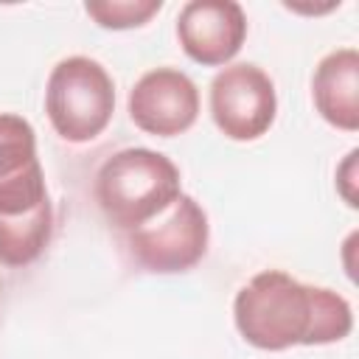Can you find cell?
<instances>
[{"label":"cell","instance_id":"obj_6","mask_svg":"<svg viewBox=\"0 0 359 359\" xmlns=\"http://www.w3.org/2000/svg\"><path fill=\"white\" fill-rule=\"evenodd\" d=\"M199 115V90L188 73L177 67H154L129 90V118L154 137L188 132Z\"/></svg>","mask_w":359,"mask_h":359},{"label":"cell","instance_id":"obj_10","mask_svg":"<svg viewBox=\"0 0 359 359\" xmlns=\"http://www.w3.org/2000/svg\"><path fill=\"white\" fill-rule=\"evenodd\" d=\"M34 126L14 112H0V185L36 165Z\"/></svg>","mask_w":359,"mask_h":359},{"label":"cell","instance_id":"obj_2","mask_svg":"<svg viewBox=\"0 0 359 359\" xmlns=\"http://www.w3.org/2000/svg\"><path fill=\"white\" fill-rule=\"evenodd\" d=\"M180 194V168L165 154L143 146L112 154L95 174V202L121 233L149 224Z\"/></svg>","mask_w":359,"mask_h":359},{"label":"cell","instance_id":"obj_4","mask_svg":"<svg viewBox=\"0 0 359 359\" xmlns=\"http://www.w3.org/2000/svg\"><path fill=\"white\" fill-rule=\"evenodd\" d=\"M208 213L188 194H180L174 205L149 224L123 233L129 258L140 269L157 275H174L196 266L208 252Z\"/></svg>","mask_w":359,"mask_h":359},{"label":"cell","instance_id":"obj_9","mask_svg":"<svg viewBox=\"0 0 359 359\" xmlns=\"http://www.w3.org/2000/svg\"><path fill=\"white\" fill-rule=\"evenodd\" d=\"M53 233V208L50 199L20 216H0V264L20 269L34 264Z\"/></svg>","mask_w":359,"mask_h":359},{"label":"cell","instance_id":"obj_3","mask_svg":"<svg viewBox=\"0 0 359 359\" xmlns=\"http://www.w3.org/2000/svg\"><path fill=\"white\" fill-rule=\"evenodd\" d=\"M45 112L56 135L70 143L98 137L115 112V84L107 67L90 56L62 59L48 76Z\"/></svg>","mask_w":359,"mask_h":359},{"label":"cell","instance_id":"obj_7","mask_svg":"<svg viewBox=\"0 0 359 359\" xmlns=\"http://www.w3.org/2000/svg\"><path fill=\"white\" fill-rule=\"evenodd\" d=\"M177 39L194 62L227 65L247 39V14L236 0H191L180 8Z\"/></svg>","mask_w":359,"mask_h":359},{"label":"cell","instance_id":"obj_5","mask_svg":"<svg viewBox=\"0 0 359 359\" xmlns=\"http://www.w3.org/2000/svg\"><path fill=\"white\" fill-rule=\"evenodd\" d=\"M210 115L230 140H258L278 115V95L269 73L252 62L222 67L210 81Z\"/></svg>","mask_w":359,"mask_h":359},{"label":"cell","instance_id":"obj_8","mask_svg":"<svg viewBox=\"0 0 359 359\" xmlns=\"http://www.w3.org/2000/svg\"><path fill=\"white\" fill-rule=\"evenodd\" d=\"M311 95L317 112L342 132L359 129V53L356 48H337L320 59Z\"/></svg>","mask_w":359,"mask_h":359},{"label":"cell","instance_id":"obj_1","mask_svg":"<svg viewBox=\"0 0 359 359\" xmlns=\"http://www.w3.org/2000/svg\"><path fill=\"white\" fill-rule=\"evenodd\" d=\"M238 334L261 351L339 342L353 328L351 303L325 286H309L283 269L252 275L233 300Z\"/></svg>","mask_w":359,"mask_h":359},{"label":"cell","instance_id":"obj_11","mask_svg":"<svg viewBox=\"0 0 359 359\" xmlns=\"http://www.w3.org/2000/svg\"><path fill=\"white\" fill-rule=\"evenodd\" d=\"M160 8H163L160 0H93V3H84V11L101 28H115V31L146 25Z\"/></svg>","mask_w":359,"mask_h":359}]
</instances>
